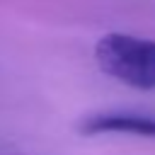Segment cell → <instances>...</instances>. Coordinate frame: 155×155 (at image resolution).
I'll return each instance as SVG.
<instances>
[{
	"label": "cell",
	"instance_id": "2",
	"mask_svg": "<svg viewBox=\"0 0 155 155\" xmlns=\"http://www.w3.org/2000/svg\"><path fill=\"white\" fill-rule=\"evenodd\" d=\"M85 133H128V136H143L155 138V116L140 114V111H102L92 114L80 126Z\"/></svg>",
	"mask_w": 155,
	"mask_h": 155
},
{
	"label": "cell",
	"instance_id": "1",
	"mask_svg": "<svg viewBox=\"0 0 155 155\" xmlns=\"http://www.w3.org/2000/svg\"><path fill=\"white\" fill-rule=\"evenodd\" d=\"M97 65L114 80L136 87L155 90V39L111 31L94 44Z\"/></svg>",
	"mask_w": 155,
	"mask_h": 155
}]
</instances>
